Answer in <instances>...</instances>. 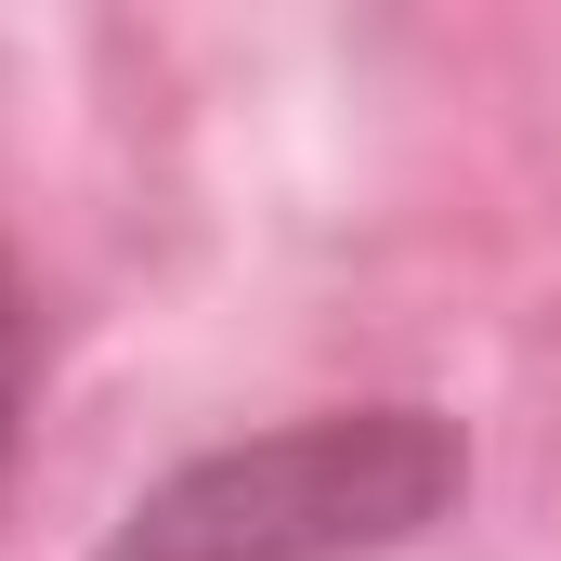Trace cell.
Returning a JSON list of instances; mask_svg holds the SVG:
<instances>
[{
    "mask_svg": "<svg viewBox=\"0 0 561 561\" xmlns=\"http://www.w3.org/2000/svg\"><path fill=\"white\" fill-rule=\"evenodd\" d=\"M470 496V431L444 405H313L196 444L105 523L92 561H379Z\"/></svg>",
    "mask_w": 561,
    "mask_h": 561,
    "instance_id": "6da1fadb",
    "label": "cell"
},
{
    "mask_svg": "<svg viewBox=\"0 0 561 561\" xmlns=\"http://www.w3.org/2000/svg\"><path fill=\"white\" fill-rule=\"evenodd\" d=\"M39 366H53L39 275H26V262H13V236H0V483H13V457H26V419H39Z\"/></svg>",
    "mask_w": 561,
    "mask_h": 561,
    "instance_id": "7a4b0ae2",
    "label": "cell"
}]
</instances>
